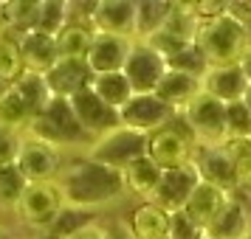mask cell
Masks as SVG:
<instances>
[{
    "mask_svg": "<svg viewBox=\"0 0 251 239\" xmlns=\"http://www.w3.org/2000/svg\"><path fill=\"white\" fill-rule=\"evenodd\" d=\"M170 219L172 214H167L155 203H141L138 208H133L127 231L133 234V239H167L170 237Z\"/></svg>",
    "mask_w": 251,
    "mask_h": 239,
    "instance_id": "obj_21",
    "label": "cell"
},
{
    "mask_svg": "<svg viewBox=\"0 0 251 239\" xmlns=\"http://www.w3.org/2000/svg\"><path fill=\"white\" fill-rule=\"evenodd\" d=\"M37 14H40V0H9V3H0L3 25L14 37L31 31L37 25Z\"/></svg>",
    "mask_w": 251,
    "mask_h": 239,
    "instance_id": "obj_26",
    "label": "cell"
},
{
    "mask_svg": "<svg viewBox=\"0 0 251 239\" xmlns=\"http://www.w3.org/2000/svg\"><path fill=\"white\" fill-rule=\"evenodd\" d=\"M34 239H62V237H57V234H51V231H40Z\"/></svg>",
    "mask_w": 251,
    "mask_h": 239,
    "instance_id": "obj_42",
    "label": "cell"
},
{
    "mask_svg": "<svg viewBox=\"0 0 251 239\" xmlns=\"http://www.w3.org/2000/svg\"><path fill=\"white\" fill-rule=\"evenodd\" d=\"M43 113L51 118V124L59 130V135L65 138V144L74 147V144H93V138L85 132V127L79 124V118L74 113V104L71 99H51Z\"/></svg>",
    "mask_w": 251,
    "mask_h": 239,
    "instance_id": "obj_23",
    "label": "cell"
},
{
    "mask_svg": "<svg viewBox=\"0 0 251 239\" xmlns=\"http://www.w3.org/2000/svg\"><path fill=\"white\" fill-rule=\"evenodd\" d=\"M9 87H12V85H6V82L0 79V99H3V96H6V90H9Z\"/></svg>",
    "mask_w": 251,
    "mask_h": 239,
    "instance_id": "obj_44",
    "label": "cell"
},
{
    "mask_svg": "<svg viewBox=\"0 0 251 239\" xmlns=\"http://www.w3.org/2000/svg\"><path fill=\"white\" fill-rule=\"evenodd\" d=\"M167 70H178V73H189V76L203 79V73L209 70V62H206L203 51L198 48V43H189L167 59Z\"/></svg>",
    "mask_w": 251,
    "mask_h": 239,
    "instance_id": "obj_35",
    "label": "cell"
},
{
    "mask_svg": "<svg viewBox=\"0 0 251 239\" xmlns=\"http://www.w3.org/2000/svg\"><path fill=\"white\" fill-rule=\"evenodd\" d=\"M125 79L130 82V87H133V96L136 93H155L158 87V82L164 79V73H167V62L164 57H158L147 43H133L130 48V54L125 59Z\"/></svg>",
    "mask_w": 251,
    "mask_h": 239,
    "instance_id": "obj_8",
    "label": "cell"
},
{
    "mask_svg": "<svg viewBox=\"0 0 251 239\" xmlns=\"http://www.w3.org/2000/svg\"><path fill=\"white\" fill-rule=\"evenodd\" d=\"M195 149H198V141L189 132V127L183 124L181 115H175L167 127H161L152 135H147V158L161 172L181 169L186 163H192Z\"/></svg>",
    "mask_w": 251,
    "mask_h": 239,
    "instance_id": "obj_3",
    "label": "cell"
},
{
    "mask_svg": "<svg viewBox=\"0 0 251 239\" xmlns=\"http://www.w3.org/2000/svg\"><path fill=\"white\" fill-rule=\"evenodd\" d=\"M96 222V211H88V208H76V205H62V211L57 214V219L51 222V234H57V237L68 239L74 237L76 231H82L85 225H91Z\"/></svg>",
    "mask_w": 251,
    "mask_h": 239,
    "instance_id": "obj_33",
    "label": "cell"
},
{
    "mask_svg": "<svg viewBox=\"0 0 251 239\" xmlns=\"http://www.w3.org/2000/svg\"><path fill=\"white\" fill-rule=\"evenodd\" d=\"M203 93L215 96L217 102L223 104H234L243 102L246 96V87H249V79L240 65H220V68H209L203 73Z\"/></svg>",
    "mask_w": 251,
    "mask_h": 239,
    "instance_id": "obj_18",
    "label": "cell"
},
{
    "mask_svg": "<svg viewBox=\"0 0 251 239\" xmlns=\"http://www.w3.org/2000/svg\"><path fill=\"white\" fill-rule=\"evenodd\" d=\"M170 12H172V3H167V0H136V31H133V43H144L155 31H161V25L167 23Z\"/></svg>",
    "mask_w": 251,
    "mask_h": 239,
    "instance_id": "obj_25",
    "label": "cell"
},
{
    "mask_svg": "<svg viewBox=\"0 0 251 239\" xmlns=\"http://www.w3.org/2000/svg\"><path fill=\"white\" fill-rule=\"evenodd\" d=\"M14 87H17V90H20V96L28 102L31 113H34V118L43 113L48 104H51V99H54V93H51V87H48V82H46V76H43V73H23L20 79L14 82Z\"/></svg>",
    "mask_w": 251,
    "mask_h": 239,
    "instance_id": "obj_29",
    "label": "cell"
},
{
    "mask_svg": "<svg viewBox=\"0 0 251 239\" xmlns=\"http://www.w3.org/2000/svg\"><path fill=\"white\" fill-rule=\"evenodd\" d=\"M96 31L88 20H71L57 34V51L59 59H88V51L93 45Z\"/></svg>",
    "mask_w": 251,
    "mask_h": 239,
    "instance_id": "obj_24",
    "label": "cell"
},
{
    "mask_svg": "<svg viewBox=\"0 0 251 239\" xmlns=\"http://www.w3.org/2000/svg\"><path fill=\"white\" fill-rule=\"evenodd\" d=\"M198 183H201V177H198V172H195L192 163H186V166H181V169L164 172L158 189H155L152 203L158 205V208H164L167 214H178V211H183V205H186V200L192 197Z\"/></svg>",
    "mask_w": 251,
    "mask_h": 239,
    "instance_id": "obj_12",
    "label": "cell"
},
{
    "mask_svg": "<svg viewBox=\"0 0 251 239\" xmlns=\"http://www.w3.org/2000/svg\"><path fill=\"white\" fill-rule=\"evenodd\" d=\"M46 82L54 93V99H74L79 93L91 90L93 70L88 68L85 59H59L46 73Z\"/></svg>",
    "mask_w": 251,
    "mask_h": 239,
    "instance_id": "obj_14",
    "label": "cell"
},
{
    "mask_svg": "<svg viewBox=\"0 0 251 239\" xmlns=\"http://www.w3.org/2000/svg\"><path fill=\"white\" fill-rule=\"evenodd\" d=\"M130 48H133V40H127V37L96 34L85 62H88V68L93 70V76H102V73H122Z\"/></svg>",
    "mask_w": 251,
    "mask_h": 239,
    "instance_id": "obj_15",
    "label": "cell"
},
{
    "mask_svg": "<svg viewBox=\"0 0 251 239\" xmlns=\"http://www.w3.org/2000/svg\"><path fill=\"white\" fill-rule=\"evenodd\" d=\"M228 197H231V194L220 192V189H215V186H209V183L201 180L195 186L192 197L183 205V214H186V219H189L192 225H198L206 234V228L212 225L215 217L223 211V205L228 203Z\"/></svg>",
    "mask_w": 251,
    "mask_h": 239,
    "instance_id": "obj_19",
    "label": "cell"
},
{
    "mask_svg": "<svg viewBox=\"0 0 251 239\" xmlns=\"http://www.w3.org/2000/svg\"><path fill=\"white\" fill-rule=\"evenodd\" d=\"M201 237H203V231H201L198 225H192L183 211L172 214V219H170V239H201Z\"/></svg>",
    "mask_w": 251,
    "mask_h": 239,
    "instance_id": "obj_38",
    "label": "cell"
},
{
    "mask_svg": "<svg viewBox=\"0 0 251 239\" xmlns=\"http://www.w3.org/2000/svg\"><path fill=\"white\" fill-rule=\"evenodd\" d=\"M20 43V57H23L25 73H43L46 76L48 70L59 62V51H57V37H48L43 31H25V34L17 37Z\"/></svg>",
    "mask_w": 251,
    "mask_h": 239,
    "instance_id": "obj_16",
    "label": "cell"
},
{
    "mask_svg": "<svg viewBox=\"0 0 251 239\" xmlns=\"http://www.w3.org/2000/svg\"><path fill=\"white\" fill-rule=\"evenodd\" d=\"M68 239H107V228L96 219V222L85 225L82 231H76V234H74V237H68Z\"/></svg>",
    "mask_w": 251,
    "mask_h": 239,
    "instance_id": "obj_39",
    "label": "cell"
},
{
    "mask_svg": "<svg viewBox=\"0 0 251 239\" xmlns=\"http://www.w3.org/2000/svg\"><path fill=\"white\" fill-rule=\"evenodd\" d=\"M167 239H170V237H167Z\"/></svg>",
    "mask_w": 251,
    "mask_h": 239,
    "instance_id": "obj_48",
    "label": "cell"
},
{
    "mask_svg": "<svg viewBox=\"0 0 251 239\" xmlns=\"http://www.w3.org/2000/svg\"><path fill=\"white\" fill-rule=\"evenodd\" d=\"M107 239H133V234L127 231V225H116L107 228Z\"/></svg>",
    "mask_w": 251,
    "mask_h": 239,
    "instance_id": "obj_40",
    "label": "cell"
},
{
    "mask_svg": "<svg viewBox=\"0 0 251 239\" xmlns=\"http://www.w3.org/2000/svg\"><path fill=\"white\" fill-rule=\"evenodd\" d=\"M183 118V124L189 127V132L195 135L198 147H215V144H226L228 127H226V104L217 102L209 93H198L189 107L178 113Z\"/></svg>",
    "mask_w": 251,
    "mask_h": 239,
    "instance_id": "obj_4",
    "label": "cell"
},
{
    "mask_svg": "<svg viewBox=\"0 0 251 239\" xmlns=\"http://www.w3.org/2000/svg\"><path fill=\"white\" fill-rule=\"evenodd\" d=\"M25 73L23 57H20V43L14 34H6L0 40V79L6 85H14Z\"/></svg>",
    "mask_w": 251,
    "mask_h": 239,
    "instance_id": "obj_34",
    "label": "cell"
},
{
    "mask_svg": "<svg viewBox=\"0 0 251 239\" xmlns=\"http://www.w3.org/2000/svg\"><path fill=\"white\" fill-rule=\"evenodd\" d=\"M71 23V3L65 0H40V14H37V31L48 37H57Z\"/></svg>",
    "mask_w": 251,
    "mask_h": 239,
    "instance_id": "obj_30",
    "label": "cell"
},
{
    "mask_svg": "<svg viewBox=\"0 0 251 239\" xmlns=\"http://www.w3.org/2000/svg\"><path fill=\"white\" fill-rule=\"evenodd\" d=\"M226 149L231 163H234V172H237V192L251 194V138H228Z\"/></svg>",
    "mask_w": 251,
    "mask_h": 239,
    "instance_id": "obj_32",
    "label": "cell"
},
{
    "mask_svg": "<svg viewBox=\"0 0 251 239\" xmlns=\"http://www.w3.org/2000/svg\"><path fill=\"white\" fill-rule=\"evenodd\" d=\"M147 155V135L136 132V130H127V127H116L110 132L99 135L88 149V158L110 166V169H125L127 163H133L136 158Z\"/></svg>",
    "mask_w": 251,
    "mask_h": 239,
    "instance_id": "obj_5",
    "label": "cell"
},
{
    "mask_svg": "<svg viewBox=\"0 0 251 239\" xmlns=\"http://www.w3.org/2000/svg\"><path fill=\"white\" fill-rule=\"evenodd\" d=\"M201 239H209V237H206V234H203V237H201Z\"/></svg>",
    "mask_w": 251,
    "mask_h": 239,
    "instance_id": "obj_46",
    "label": "cell"
},
{
    "mask_svg": "<svg viewBox=\"0 0 251 239\" xmlns=\"http://www.w3.org/2000/svg\"><path fill=\"white\" fill-rule=\"evenodd\" d=\"M34 121V113H31V107L25 102L20 90L17 87H9L6 96L0 99V127H6V130H14V132H25V127Z\"/></svg>",
    "mask_w": 251,
    "mask_h": 239,
    "instance_id": "obj_27",
    "label": "cell"
},
{
    "mask_svg": "<svg viewBox=\"0 0 251 239\" xmlns=\"http://www.w3.org/2000/svg\"><path fill=\"white\" fill-rule=\"evenodd\" d=\"M198 48L203 51L209 68H220V65H237L251 48V28L237 23L231 14L215 17V20H201L198 25V37H195Z\"/></svg>",
    "mask_w": 251,
    "mask_h": 239,
    "instance_id": "obj_2",
    "label": "cell"
},
{
    "mask_svg": "<svg viewBox=\"0 0 251 239\" xmlns=\"http://www.w3.org/2000/svg\"><path fill=\"white\" fill-rule=\"evenodd\" d=\"M237 65H240V68H243V73H246V79H249V85H251V48H249V51H246V57L240 59Z\"/></svg>",
    "mask_w": 251,
    "mask_h": 239,
    "instance_id": "obj_41",
    "label": "cell"
},
{
    "mask_svg": "<svg viewBox=\"0 0 251 239\" xmlns=\"http://www.w3.org/2000/svg\"><path fill=\"white\" fill-rule=\"evenodd\" d=\"M57 186L62 192L65 205H76V208H88V211H96L125 194L122 172L102 166L88 155L65 163L57 177Z\"/></svg>",
    "mask_w": 251,
    "mask_h": 239,
    "instance_id": "obj_1",
    "label": "cell"
},
{
    "mask_svg": "<svg viewBox=\"0 0 251 239\" xmlns=\"http://www.w3.org/2000/svg\"><path fill=\"white\" fill-rule=\"evenodd\" d=\"M201 90H203V82L198 79V76L178 73V70H167L164 79L158 82V87H155V96H158L170 110L183 113V110L189 107V102H192Z\"/></svg>",
    "mask_w": 251,
    "mask_h": 239,
    "instance_id": "obj_20",
    "label": "cell"
},
{
    "mask_svg": "<svg viewBox=\"0 0 251 239\" xmlns=\"http://www.w3.org/2000/svg\"><path fill=\"white\" fill-rule=\"evenodd\" d=\"M226 127H228V138H249L251 135V113L243 102L226 104Z\"/></svg>",
    "mask_w": 251,
    "mask_h": 239,
    "instance_id": "obj_36",
    "label": "cell"
},
{
    "mask_svg": "<svg viewBox=\"0 0 251 239\" xmlns=\"http://www.w3.org/2000/svg\"><path fill=\"white\" fill-rule=\"evenodd\" d=\"M28 189V180L25 174L20 172L17 163H3L0 166V208H17L20 197Z\"/></svg>",
    "mask_w": 251,
    "mask_h": 239,
    "instance_id": "obj_31",
    "label": "cell"
},
{
    "mask_svg": "<svg viewBox=\"0 0 251 239\" xmlns=\"http://www.w3.org/2000/svg\"><path fill=\"white\" fill-rule=\"evenodd\" d=\"M161 174H164V172H161L147 155H141V158H136L133 163H127L125 169H122L125 192H133L136 197H141L144 203H152L155 189H158V183H161Z\"/></svg>",
    "mask_w": 251,
    "mask_h": 239,
    "instance_id": "obj_22",
    "label": "cell"
},
{
    "mask_svg": "<svg viewBox=\"0 0 251 239\" xmlns=\"http://www.w3.org/2000/svg\"><path fill=\"white\" fill-rule=\"evenodd\" d=\"M71 104H74V113L79 118V124L85 127V132H88L93 141L99 135H104V132L116 130V127H122L119 110H113L110 104H104L93 90H85V93H79V96H74Z\"/></svg>",
    "mask_w": 251,
    "mask_h": 239,
    "instance_id": "obj_13",
    "label": "cell"
},
{
    "mask_svg": "<svg viewBox=\"0 0 251 239\" xmlns=\"http://www.w3.org/2000/svg\"><path fill=\"white\" fill-rule=\"evenodd\" d=\"M249 138H251V135H249Z\"/></svg>",
    "mask_w": 251,
    "mask_h": 239,
    "instance_id": "obj_49",
    "label": "cell"
},
{
    "mask_svg": "<svg viewBox=\"0 0 251 239\" xmlns=\"http://www.w3.org/2000/svg\"><path fill=\"white\" fill-rule=\"evenodd\" d=\"M192 166L198 172V177L209 186H215L220 192L234 194L240 189L237 186V172H234V163L228 158L226 144H215V147H198L195 149Z\"/></svg>",
    "mask_w": 251,
    "mask_h": 239,
    "instance_id": "obj_9",
    "label": "cell"
},
{
    "mask_svg": "<svg viewBox=\"0 0 251 239\" xmlns=\"http://www.w3.org/2000/svg\"><path fill=\"white\" fill-rule=\"evenodd\" d=\"M91 28L96 34H113L133 40L136 31V0H99L91 14Z\"/></svg>",
    "mask_w": 251,
    "mask_h": 239,
    "instance_id": "obj_11",
    "label": "cell"
},
{
    "mask_svg": "<svg viewBox=\"0 0 251 239\" xmlns=\"http://www.w3.org/2000/svg\"><path fill=\"white\" fill-rule=\"evenodd\" d=\"M91 90L102 99L104 104H110L113 110H122L130 99H133V87L125 79V73H102V76H93Z\"/></svg>",
    "mask_w": 251,
    "mask_h": 239,
    "instance_id": "obj_28",
    "label": "cell"
},
{
    "mask_svg": "<svg viewBox=\"0 0 251 239\" xmlns=\"http://www.w3.org/2000/svg\"><path fill=\"white\" fill-rule=\"evenodd\" d=\"M62 192H59L57 180L54 183H28L25 194L20 197V203L14 208V214L20 217V222L37 228V231H48L51 222L57 219L62 211Z\"/></svg>",
    "mask_w": 251,
    "mask_h": 239,
    "instance_id": "obj_6",
    "label": "cell"
},
{
    "mask_svg": "<svg viewBox=\"0 0 251 239\" xmlns=\"http://www.w3.org/2000/svg\"><path fill=\"white\" fill-rule=\"evenodd\" d=\"M14 163L20 166L28 183H54L62 172V152L23 135V147Z\"/></svg>",
    "mask_w": 251,
    "mask_h": 239,
    "instance_id": "obj_10",
    "label": "cell"
},
{
    "mask_svg": "<svg viewBox=\"0 0 251 239\" xmlns=\"http://www.w3.org/2000/svg\"><path fill=\"white\" fill-rule=\"evenodd\" d=\"M251 231V211L240 194H231L223 211L215 217V222L206 228L209 239H249Z\"/></svg>",
    "mask_w": 251,
    "mask_h": 239,
    "instance_id": "obj_17",
    "label": "cell"
},
{
    "mask_svg": "<svg viewBox=\"0 0 251 239\" xmlns=\"http://www.w3.org/2000/svg\"><path fill=\"white\" fill-rule=\"evenodd\" d=\"M20 147H23V132L0 127V166L3 163H14L17 155H20Z\"/></svg>",
    "mask_w": 251,
    "mask_h": 239,
    "instance_id": "obj_37",
    "label": "cell"
},
{
    "mask_svg": "<svg viewBox=\"0 0 251 239\" xmlns=\"http://www.w3.org/2000/svg\"><path fill=\"white\" fill-rule=\"evenodd\" d=\"M6 34H9V31H6V25H3V17H0V40H3Z\"/></svg>",
    "mask_w": 251,
    "mask_h": 239,
    "instance_id": "obj_45",
    "label": "cell"
},
{
    "mask_svg": "<svg viewBox=\"0 0 251 239\" xmlns=\"http://www.w3.org/2000/svg\"><path fill=\"white\" fill-rule=\"evenodd\" d=\"M243 104L249 107V113H251V85H249V87H246V96H243Z\"/></svg>",
    "mask_w": 251,
    "mask_h": 239,
    "instance_id": "obj_43",
    "label": "cell"
},
{
    "mask_svg": "<svg viewBox=\"0 0 251 239\" xmlns=\"http://www.w3.org/2000/svg\"><path fill=\"white\" fill-rule=\"evenodd\" d=\"M175 115L178 113L170 110L155 93H136V96L119 110V121H122V127H127V130H136V132L152 135L155 130L170 124Z\"/></svg>",
    "mask_w": 251,
    "mask_h": 239,
    "instance_id": "obj_7",
    "label": "cell"
},
{
    "mask_svg": "<svg viewBox=\"0 0 251 239\" xmlns=\"http://www.w3.org/2000/svg\"><path fill=\"white\" fill-rule=\"evenodd\" d=\"M249 239H251V231H249Z\"/></svg>",
    "mask_w": 251,
    "mask_h": 239,
    "instance_id": "obj_47",
    "label": "cell"
}]
</instances>
